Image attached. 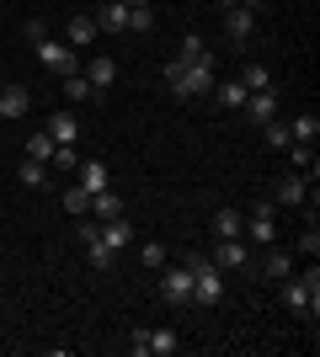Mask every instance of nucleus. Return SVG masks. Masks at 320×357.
Listing matches in <instances>:
<instances>
[{"mask_svg":"<svg viewBox=\"0 0 320 357\" xmlns=\"http://www.w3.org/2000/svg\"><path fill=\"white\" fill-rule=\"evenodd\" d=\"M283 304H289L299 320H315L320 314V272H315V261H310V272H299V278H283Z\"/></svg>","mask_w":320,"mask_h":357,"instance_id":"f257e3e1","label":"nucleus"},{"mask_svg":"<svg viewBox=\"0 0 320 357\" xmlns=\"http://www.w3.org/2000/svg\"><path fill=\"white\" fill-rule=\"evenodd\" d=\"M166 80H171V91H176L182 102H192V96L213 91V64H182V59H171L166 64Z\"/></svg>","mask_w":320,"mask_h":357,"instance_id":"f03ea898","label":"nucleus"},{"mask_svg":"<svg viewBox=\"0 0 320 357\" xmlns=\"http://www.w3.org/2000/svg\"><path fill=\"white\" fill-rule=\"evenodd\" d=\"M187 267H192V304H219L224 298V278L213 267L208 256H182Z\"/></svg>","mask_w":320,"mask_h":357,"instance_id":"7ed1b4c3","label":"nucleus"},{"mask_svg":"<svg viewBox=\"0 0 320 357\" xmlns=\"http://www.w3.org/2000/svg\"><path fill=\"white\" fill-rule=\"evenodd\" d=\"M241 235H245V245H257V251H261V245H273V240H277V213L267 208V203L251 208V213H245V224H241Z\"/></svg>","mask_w":320,"mask_h":357,"instance_id":"20e7f679","label":"nucleus"},{"mask_svg":"<svg viewBox=\"0 0 320 357\" xmlns=\"http://www.w3.org/2000/svg\"><path fill=\"white\" fill-rule=\"evenodd\" d=\"M160 304H192V267H160Z\"/></svg>","mask_w":320,"mask_h":357,"instance_id":"39448f33","label":"nucleus"},{"mask_svg":"<svg viewBox=\"0 0 320 357\" xmlns=\"http://www.w3.org/2000/svg\"><path fill=\"white\" fill-rule=\"evenodd\" d=\"M80 240H86V261H91L96 272H107L112 261H118V251L102 240V229H96V219H80Z\"/></svg>","mask_w":320,"mask_h":357,"instance_id":"423d86ee","label":"nucleus"},{"mask_svg":"<svg viewBox=\"0 0 320 357\" xmlns=\"http://www.w3.org/2000/svg\"><path fill=\"white\" fill-rule=\"evenodd\" d=\"M38 59H43L54 75H75L80 70V54H75V48H70V43H48V38L38 43Z\"/></svg>","mask_w":320,"mask_h":357,"instance_id":"0eeeda50","label":"nucleus"},{"mask_svg":"<svg viewBox=\"0 0 320 357\" xmlns=\"http://www.w3.org/2000/svg\"><path fill=\"white\" fill-rule=\"evenodd\" d=\"M219 16H224V38L229 43H245V38L257 32V11H251V6H229V11H219Z\"/></svg>","mask_w":320,"mask_h":357,"instance_id":"6e6552de","label":"nucleus"},{"mask_svg":"<svg viewBox=\"0 0 320 357\" xmlns=\"http://www.w3.org/2000/svg\"><path fill=\"white\" fill-rule=\"evenodd\" d=\"M305 192H310V181L299 176V171H283L277 187H273V197L283 203V208H305Z\"/></svg>","mask_w":320,"mask_h":357,"instance_id":"1a4fd4ad","label":"nucleus"},{"mask_svg":"<svg viewBox=\"0 0 320 357\" xmlns=\"http://www.w3.org/2000/svg\"><path fill=\"white\" fill-rule=\"evenodd\" d=\"M257 267H261V278H267V283H283V278L294 272V256L277 251V240H273V245H261V261H257Z\"/></svg>","mask_w":320,"mask_h":357,"instance_id":"9d476101","label":"nucleus"},{"mask_svg":"<svg viewBox=\"0 0 320 357\" xmlns=\"http://www.w3.org/2000/svg\"><path fill=\"white\" fill-rule=\"evenodd\" d=\"M241 112L257 123V128H261V123H273V118H277V91H273V86H267V91H251Z\"/></svg>","mask_w":320,"mask_h":357,"instance_id":"9b49d317","label":"nucleus"},{"mask_svg":"<svg viewBox=\"0 0 320 357\" xmlns=\"http://www.w3.org/2000/svg\"><path fill=\"white\" fill-rule=\"evenodd\" d=\"M213 267H229V272L251 267V245H245V235H235V240H219V256H213Z\"/></svg>","mask_w":320,"mask_h":357,"instance_id":"f8f14e48","label":"nucleus"},{"mask_svg":"<svg viewBox=\"0 0 320 357\" xmlns=\"http://www.w3.org/2000/svg\"><path fill=\"white\" fill-rule=\"evenodd\" d=\"M27 107H32L27 86H6V91H0V123H16V118H27Z\"/></svg>","mask_w":320,"mask_h":357,"instance_id":"ddd939ff","label":"nucleus"},{"mask_svg":"<svg viewBox=\"0 0 320 357\" xmlns=\"http://www.w3.org/2000/svg\"><path fill=\"white\" fill-rule=\"evenodd\" d=\"M96 229H102V240L112 245V251H128V245H134V224L123 219V213L118 219H96Z\"/></svg>","mask_w":320,"mask_h":357,"instance_id":"4468645a","label":"nucleus"},{"mask_svg":"<svg viewBox=\"0 0 320 357\" xmlns=\"http://www.w3.org/2000/svg\"><path fill=\"white\" fill-rule=\"evenodd\" d=\"M96 32H128V6H118V0L96 6Z\"/></svg>","mask_w":320,"mask_h":357,"instance_id":"2eb2a0df","label":"nucleus"},{"mask_svg":"<svg viewBox=\"0 0 320 357\" xmlns=\"http://www.w3.org/2000/svg\"><path fill=\"white\" fill-rule=\"evenodd\" d=\"M48 139H54V144H75L80 139V118L75 112H54V118H48Z\"/></svg>","mask_w":320,"mask_h":357,"instance_id":"dca6fc26","label":"nucleus"},{"mask_svg":"<svg viewBox=\"0 0 320 357\" xmlns=\"http://www.w3.org/2000/svg\"><path fill=\"white\" fill-rule=\"evenodd\" d=\"M75 171H80V187H86V192H91V197L112 187V176H107V165H102V160H80Z\"/></svg>","mask_w":320,"mask_h":357,"instance_id":"f3484780","label":"nucleus"},{"mask_svg":"<svg viewBox=\"0 0 320 357\" xmlns=\"http://www.w3.org/2000/svg\"><path fill=\"white\" fill-rule=\"evenodd\" d=\"M289 165H294V171H299L305 181H315V176H320V165H315V144H299V139H294V144H289Z\"/></svg>","mask_w":320,"mask_h":357,"instance_id":"a211bd4d","label":"nucleus"},{"mask_svg":"<svg viewBox=\"0 0 320 357\" xmlns=\"http://www.w3.org/2000/svg\"><path fill=\"white\" fill-rule=\"evenodd\" d=\"M64 38H70V48H91L96 43V16H70Z\"/></svg>","mask_w":320,"mask_h":357,"instance_id":"6ab92c4d","label":"nucleus"},{"mask_svg":"<svg viewBox=\"0 0 320 357\" xmlns=\"http://www.w3.org/2000/svg\"><path fill=\"white\" fill-rule=\"evenodd\" d=\"M86 80H91L96 91H107L112 80H118V59H107V54H96V59L86 64Z\"/></svg>","mask_w":320,"mask_h":357,"instance_id":"aec40b11","label":"nucleus"},{"mask_svg":"<svg viewBox=\"0 0 320 357\" xmlns=\"http://www.w3.org/2000/svg\"><path fill=\"white\" fill-rule=\"evenodd\" d=\"M171 352H182V336L171 326H155L150 331V357H171Z\"/></svg>","mask_w":320,"mask_h":357,"instance_id":"412c9836","label":"nucleus"},{"mask_svg":"<svg viewBox=\"0 0 320 357\" xmlns=\"http://www.w3.org/2000/svg\"><path fill=\"white\" fill-rule=\"evenodd\" d=\"M241 224H245V213L219 208V213H213V235H219V240H235V235H241Z\"/></svg>","mask_w":320,"mask_h":357,"instance_id":"4be33fe9","label":"nucleus"},{"mask_svg":"<svg viewBox=\"0 0 320 357\" xmlns=\"http://www.w3.org/2000/svg\"><path fill=\"white\" fill-rule=\"evenodd\" d=\"M86 213H96V219H118V213H123V197L107 187V192H96V197H91V208H86Z\"/></svg>","mask_w":320,"mask_h":357,"instance_id":"5701e85b","label":"nucleus"},{"mask_svg":"<svg viewBox=\"0 0 320 357\" xmlns=\"http://www.w3.org/2000/svg\"><path fill=\"white\" fill-rule=\"evenodd\" d=\"M64 96H70V102H91V96H102V91L91 86V80H86V75H64Z\"/></svg>","mask_w":320,"mask_h":357,"instance_id":"b1692460","label":"nucleus"},{"mask_svg":"<svg viewBox=\"0 0 320 357\" xmlns=\"http://www.w3.org/2000/svg\"><path fill=\"white\" fill-rule=\"evenodd\" d=\"M289 139H299V144H315V139H320V118H315V112L294 118V123H289Z\"/></svg>","mask_w":320,"mask_h":357,"instance_id":"393cba45","label":"nucleus"},{"mask_svg":"<svg viewBox=\"0 0 320 357\" xmlns=\"http://www.w3.org/2000/svg\"><path fill=\"white\" fill-rule=\"evenodd\" d=\"M16 176H22V187H48V165H43V160H32V155H27V160L16 165Z\"/></svg>","mask_w":320,"mask_h":357,"instance_id":"a878e982","label":"nucleus"},{"mask_svg":"<svg viewBox=\"0 0 320 357\" xmlns=\"http://www.w3.org/2000/svg\"><path fill=\"white\" fill-rule=\"evenodd\" d=\"M182 64H213V54H208V43L203 38H182V54H176Z\"/></svg>","mask_w":320,"mask_h":357,"instance_id":"bb28decb","label":"nucleus"},{"mask_svg":"<svg viewBox=\"0 0 320 357\" xmlns=\"http://www.w3.org/2000/svg\"><path fill=\"white\" fill-rule=\"evenodd\" d=\"M261 134H267V149H289V144H294V139H289V123H283V118L261 123Z\"/></svg>","mask_w":320,"mask_h":357,"instance_id":"cd10ccee","label":"nucleus"},{"mask_svg":"<svg viewBox=\"0 0 320 357\" xmlns=\"http://www.w3.org/2000/svg\"><path fill=\"white\" fill-rule=\"evenodd\" d=\"M59 203H64L70 213H86V208H91V192H86V187L75 181V187H64V197H59Z\"/></svg>","mask_w":320,"mask_h":357,"instance_id":"c85d7f7f","label":"nucleus"},{"mask_svg":"<svg viewBox=\"0 0 320 357\" xmlns=\"http://www.w3.org/2000/svg\"><path fill=\"white\" fill-rule=\"evenodd\" d=\"M241 86L245 91H267V86H273V80H267V64H245V70H241Z\"/></svg>","mask_w":320,"mask_h":357,"instance_id":"c756f323","label":"nucleus"},{"mask_svg":"<svg viewBox=\"0 0 320 357\" xmlns=\"http://www.w3.org/2000/svg\"><path fill=\"white\" fill-rule=\"evenodd\" d=\"M54 165H59V171H75V165H80V149H75V144H54V160H48V171H54Z\"/></svg>","mask_w":320,"mask_h":357,"instance_id":"7c9ffc66","label":"nucleus"},{"mask_svg":"<svg viewBox=\"0 0 320 357\" xmlns=\"http://www.w3.org/2000/svg\"><path fill=\"white\" fill-rule=\"evenodd\" d=\"M245 96H251V91H245L241 80H224V86H219V107H245Z\"/></svg>","mask_w":320,"mask_h":357,"instance_id":"2f4dec72","label":"nucleus"},{"mask_svg":"<svg viewBox=\"0 0 320 357\" xmlns=\"http://www.w3.org/2000/svg\"><path fill=\"white\" fill-rule=\"evenodd\" d=\"M27 155H32V160H43V165L54 160V139H48V128H43V134H32V139H27Z\"/></svg>","mask_w":320,"mask_h":357,"instance_id":"473e14b6","label":"nucleus"},{"mask_svg":"<svg viewBox=\"0 0 320 357\" xmlns=\"http://www.w3.org/2000/svg\"><path fill=\"white\" fill-rule=\"evenodd\" d=\"M150 27H155L150 6H128V32H150Z\"/></svg>","mask_w":320,"mask_h":357,"instance_id":"72a5a7b5","label":"nucleus"},{"mask_svg":"<svg viewBox=\"0 0 320 357\" xmlns=\"http://www.w3.org/2000/svg\"><path fill=\"white\" fill-rule=\"evenodd\" d=\"M139 261H144V267H166V245H160V240H144Z\"/></svg>","mask_w":320,"mask_h":357,"instance_id":"f704fd0d","label":"nucleus"},{"mask_svg":"<svg viewBox=\"0 0 320 357\" xmlns=\"http://www.w3.org/2000/svg\"><path fill=\"white\" fill-rule=\"evenodd\" d=\"M299 256H320V229H315V219H310L305 235H299Z\"/></svg>","mask_w":320,"mask_h":357,"instance_id":"c9c22d12","label":"nucleus"},{"mask_svg":"<svg viewBox=\"0 0 320 357\" xmlns=\"http://www.w3.org/2000/svg\"><path fill=\"white\" fill-rule=\"evenodd\" d=\"M134 357H150V331H144V326L134 331Z\"/></svg>","mask_w":320,"mask_h":357,"instance_id":"e433bc0d","label":"nucleus"},{"mask_svg":"<svg viewBox=\"0 0 320 357\" xmlns=\"http://www.w3.org/2000/svg\"><path fill=\"white\" fill-rule=\"evenodd\" d=\"M241 6H251V11H261V6H267V0H241Z\"/></svg>","mask_w":320,"mask_h":357,"instance_id":"4c0bfd02","label":"nucleus"},{"mask_svg":"<svg viewBox=\"0 0 320 357\" xmlns=\"http://www.w3.org/2000/svg\"><path fill=\"white\" fill-rule=\"evenodd\" d=\"M229 6H241V0H219V11H229Z\"/></svg>","mask_w":320,"mask_h":357,"instance_id":"58836bf2","label":"nucleus"},{"mask_svg":"<svg viewBox=\"0 0 320 357\" xmlns=\"http://www.w3.org/2000/svg\"><path fill=\"white\" fill-rule=\"evenodd\" d=\"M118 6H150V0H118Z\"/></svg>","mask_w":320,"mask_h":357,"instance_id":"ea45409f","label":"nucleus"},{"mask_svg":"<svg viewBox=\"0 0 320 357\" xmlns=\"http://www.w3.org/2000/svg\"><path fill=\"white\" fill-rule=\"evenodd\" d=\"M96 6H107V0H96Z\"/></svg>","mask_w":320,"mask_h":357,"instance_id":"a19ab883","label":"nucleus"},{"mask_svg":"<svg viewBox=\"0 0 320 357\" xmlns=\"http://www.w3.org/2000/svg\"><path fill=\"white\" fill-rule=\"evenodd\" d=\"M0 91H6V80H0Z\"/></svg>","mask_w":320,"mask_h":357,"instance_id":"79ce46f5","label":"nucleus"}]
</instances>
